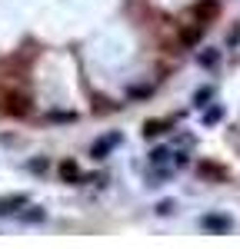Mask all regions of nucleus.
Instances as JSON below:
<instances>
[{"instance_id": "obj_1", "label": "nucleus", "mask_w": 240, "mask_h": 249, "mask_svg": "<svg viewBox=\"0 0 240 249\" xmlns=\"http://www.w3.org/2000/svg\"><path fill=\"white\" fill-rule=\"evenodd\" d=\"M200 226H203L207 232L223 236V232L234 230V219H230V216H223V213H207V216H200Z\"/></svg>"}, {"instance_id": "obj_2", "label": "nucleus", "mask_w": 240, "mask_h": 249, "mask_svg": "<svg viewBox=\"0 0 240 249\" xmlns=\"http://www.w3.org/2000/svg\"><path fill=\"white\" fill-rule=\"evenodd\" d=\"M120 143H123V136L120 133H107V136H100L97 143H94V146H90V156H94V160H107V156H110V150H117Z\"/></svg>"}, {"instance_id": "obj_3", "label": "nucleus", "mask_w": 240, "mask_h": 249, "mask_svg": "<svg viewBox=\"0 0 240 249\" xmlns=\"http://www.w3.org/2000/svg\"><path fill=\"white\" fill-rule=\"evenodd\" d=\"M27 203H30V196H27V193H10V196H0V216H17Z\"/></svg>"}, {"instance_id": "obj_4", "label": "nucleus", "mask_w": 240, "mask_h": 249, "mask_svg": "<svg viewBox=\"0 0 240 249\" xmlns=\"http://www.w3.org/2000/svg\"><path fill=\"white\" fill-rule=\"evenodd\" d=\"M190 14L197 23H207V20H214L220 14V0H197L194 7H190Z\"/></svg>"}, {"instance_id": "obj_5", "label": "nucleus", "mask_w": 240, "mask_h": 249, "mask_svg": "<svg viewBox=\"0 0 240 249\" xmlns=\"http://www.w3.org/2000/svg\"><path fill=\"white\" fill-rule=\"evenodd\" d=\"M17 216H20V223H27V226H37V223H43V219H47V210H40V206H23Z\"/></svg>"}, {"instance_id": "obj_6", "label": "nucleus", "mask_w": 240, "mask_h": 249, "mask_svg": "<svg viewBox=\"0 0 240 249\" xmlns=\"http://www.w3.org/2000/svg\"><path fill=\"white\" fill-rule=\"evenodd\" d=\"M60 176H63V183H83L80 166L74 163V160H63V163H60Z\"/></svg>"}, {"instance_id": "obj_7", "label": "nucleus", "mask_w": 240, "mask_h": 249, "mask_svg": "<svg viewBox=\"0 0 240 249\" xmlns=\"http://www.w3.org/2000/svg\"><path fill=\"white\" fill-rule=\"evenodd\" d=\"M167 130H170V120H147V126H143V136H147V140H154V136L167 133Z\"/></svg>"}, {"instance_id": "obj_8", "label": "nucleus", "mask_w": 240, "mask_h": 249, "mask_svg": "<svg viewBox=\"0 0 240 249\" xmlns=\"http://www.w3.org/2000/svg\"><path fill=\"white\" fill-rule=\"evenodd\" d=\"M200 34H203V23H197V27H187V30L180 34V43H183V47H197V43H200Z\"/></svg>"}, {"instance_id": "obj_9", "label": "nucleus", "mask_w": 240, "mask_h": 249, "mask_svg": "<svg viewBox=\"0 0 240 249\" xmlns=\"http://www.w3.org/2000/svg\"><path fill=\"white\" fill-rule=\"evenodd\" d=\"M197 63H200V67H207V70H214V67L220 63V50H203V53L197 57Z\"/></svg>"}, {"instance_id": "obj_10", "label": "nucleus", "mask_w": 240, "mask_h": 249, "mask_svg": "<svg viewBox=\"0 0 240 249\" xmlns=\"http://www.w3.org/2000/svg\"><path fill=\"white\" fill-rule=\"evenodd\" d=\"M47 120H50V123H74V120H77V113H70V110H50V113H47Z\"/></svg>"}, {"instance_id": "obj_11", "label": "nucleus", "mask_w": 240, "mask_h": 249, "mask_svg": "<svg viewBox=\"0 0 240 249\" xmlns=\"http://www.w3.org/2000/svg\"><path fill=\"white\" fill-rule=\"evenodd\" d=\"M223 107H210V110H207V113H203V123H207V126H214V123H220V120H223Z\"/></svg>"}, {"instance_id": "obj_12", "label": "nucleus", "mask_w": 240, "mask_h": 249, "mask_svg": "<svg viewBox=\"0 0 240 249\" xmlns=\"http://www.w3.org/2000/svg\"><path fill=\"white\" fill-rule=\"evenodd\" d=\"M47 166H50V163H47V156H34V160H30V163H27V170L30 173H47Z\"/></svg>"}, {"instance_id": "obj_13", "label": "nucleus", "mask_w": 240, "mask_h": 249, "mask_svg": "<svg viewBox=\"0 0 240 249\" xmlns=\"http://www.w3.org/2000/svg\"><path fill=\"white\" fill-rule=\"evenodd\" d=\"M210 96H214L210 87H200L197 93H194V107H207V100H210Z\"/></svg>"}, {"instance_id": "obj_14", "label": "nucleus", "mask_w": 240, "mask_h": 249, "mask_svg": "<svg viewBox=\"0 0 240 249\" xmlns=\"http://www.w3.org/2000/svg\"><path fill=\"white\" fill-rule=\"evenodd\" d=\"M167 160H170V150H167V146H157V150L150 153V163H154V166H160V163H167Z\"/></svg>"}, {"instance_id": "obj_15", "label": "nucleus", "mask_w": 240, "mask_h": 249, "mask_svg": "<svg viewBox=\"0 0 240 249\" xmlns=\"http://www.w3.org/2000/svg\"><path fill=\"white\" fill-rule=\"evenodd\" d=\"M174 210H177V203H174V199H163V203H157V213H160V216H170Z\"/></svg>"}, {"instance_id": "obj_16", "label": "nucleus", "mask_w": 240, "mask_h": 249, "mask_svg": "<svg viewBox=\"0 0 240 249\" xmlns=\"http://www.w3.org/2000/svg\"><path fill=\"white\" fill-rule=\"evenodd\" d=\"M150 93H154L150 87H130V96L134 100H143V96H150Z\"/></svg>"}, {"instance_id": "obj_17", "label": "nucleus", "mask_w": 240, "mask_h": 249, "mask_svg": "<svg viewBox=\"0 0 240 249\" xmlns=\"http://www.w3.org/2000/svg\"><path fill=\"white\" fill-rule=\"evenodd\" d=\"M200 173H207V176H223V173H220L217 166H210V163H203V166H200Z\"/></svg>"}]
</instances>
